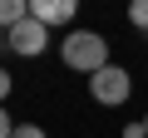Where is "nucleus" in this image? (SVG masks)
<instances>
[{
    "instance_id": "f257e3e1",
    "label": "nucleus",
    "mask_w": 148,
    "mask_h": 138,
    "mask_svg": "<svg viewBox=\"0 0 148 138\" xmlns=\"http://www.w3.org/2000/svg\"><path fill=\"white\" fill-rule=\"evenodd\" d=\"M59 54H64L69 69H79V74H99V69H109V44H104V35H94V30H69Z\"/></svg>"
},
{
    "instance_id": "f03ea898",
    "label": "nucleus",
    "mask_w": 148,
    "mask_h": 138,
    "mask_svg": "<svg viewBox=\"0 0 148 138\" xmlns=\"http://www.w3.org/2000/svg\"><path fill=\"white\" fill-rule=\"evenodd\" d=\"M128 89H133V79H128V69H119V64L89 74V94H94L99 104H109V109H119V104L128 99Z\"/></svg>"
},
{
    "instance_id": "7ed1b4c3",
    "label": "nucleus",
    "mask_w": 148,
    "mask_h": 138,
    "mask_svg": "<svg viewBox=\"0 0 148 138\" xmlns=\"http://www.w3.org/2000/svg\"><path fill=\"white\" fill-rule=\"evenodd\" d=\"M5 44H10V54H25V59H30V54H40V49L49 44V25L30 15V20H20L15 30H5Z\"/></svg>"
},
{
    "instance_id": "20e7f679",
    "label": "nucleus",
    "mask_w": 148,
    "mask_h": 138,
    "mask_svg": "<svg viewBox=\"0 0 148 138\" xmlns=\"http://www.w3.org/2000/svg\"><path fill=\"white\" fill-rule=\"evenodd\" d=\"M74 10H79V0H30V15L45 25H69Z\"/></svg>"
},
{
    "instance_id": "39448f33",
    "label": "nucleus",
    "mask_w": 148,
    "mask_h": 138,
    "mask_svg": "<svg viewBox=\"0 0 148 138\" xmlns=\"http://www.w3.org/2000/svg\"><path fill=\"white\" fill-rule=\"evenodd\" d=\"M0 20H5V30H15L20 20H30V0H0Z\"/></svg>"
},
{
    "instance_id": "423d86ee",
    "label": "nucleus",
    "mask_w": 148,
    "mask_h": 138,
    "mask_svg": "<svg viewBox=\"0 0 148 138\" xmlns=\"http://www.w3.org/2000/svg\"><path fill=\"white\" fill-rule=\"evenodd\" d=\"M128 20L138 30H148V0H133V5H128Z\"/></svg>"
},
{
    "instance_id": "0eeeda50",
    "label": "nucleus",
    "mask_w": 148,
    "mask_h": 138,
    "mask_svg": "<svg viewBox=\"0 0 148 138\" xmlns=\"http://www.w3.org/2000/svg\"><path fill=\"white\" fill-rule=\"evenodd\" d=\"M10 138H45V128H35V123H25V128H15Z\"/></svg>"
},
{
    "instance_id": "6e6552de",
    "label": "nucleus",
    "mask_w": 148,
    "mask_h": 138,
    "mask_svg": "<svg viewBox=\"0 0 148 138\" xmlns=\"http://www.w3.org/2000/svg\"><path fill=\"white\" fill-rule=\"evenodd\" d=\"M123 138H148V123H128V128H123Z\"/></svg>"
},
{
    "instance_id": "1a4fd4ad",
    "label": "nucleus",
    "mask_w": 148,
    "mask_h": 138,
    "mask_svg": "<svg viewBox=\"0 0 148 138\" xmlns=\"http://www.w3.org/2000/svg\"><path fill=\"white\" fill-rule=\"evenodd\" d=\"M143 123H148V118H143Z\"/></svg>"
}]
</instances>
